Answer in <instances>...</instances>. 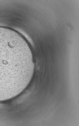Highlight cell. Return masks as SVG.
<instances>
[{"label": "cell", "mask_w": 79, "mask_h": 126, "mask_svg": "<svg viewBox=\"0 0 79 126\" xmlns=\"http://www.w3.org/2000/svg\"><path fill=\"white\" fill-rule=\"evenodd\" d=\"M34 67L32 53L24 39L12 30L0 27V96L25 86Z\"/></svg>", "instance_id": "6da1fadb"}]
</instances>
